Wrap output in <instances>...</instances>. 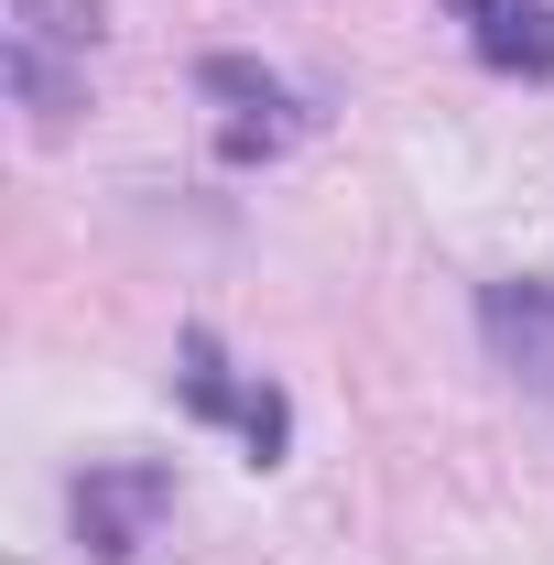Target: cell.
I'll return each instance as SVG.
<instances>
[{
    "label": "cell",
    "instance_id": "obj_1",
    "mask_svg": "<svg viewBox=\"0 0 554 565\" xmlns=\"http://www.w3.org/2000/svg\"><path fill=\"white\" fill-rule=\"evenodd\" d=\"M87 44H98V11L87 0H11V98L44 131L87 109Z\"/></svg>",
    "mask_w": 554,
    "mask_h": 565
},
{
    "label": "cell",
    "instance_id": "obj_2",
    "mask_svg": "<svg viewBox=\"0 0 554 565\" xmlns=\"http://www.w3.org/2000/svg\"><path fill=\"white\" fill-rule=\"evenodd\" d=\"M163 500H174V479L152 468V457H109V468H87L76 479V544L98 565H120L152 544V522H163Z\"/></svg>",
    "mask_w": 554,
    "mask_h": 565
},
{
    "label": "cell",
    "instance_id": "obj_3",
    "mask_svg": "<svg viewBox=\"0 0 554 565\" xmlns=\"http://www.w3.org/2000/svg\"><path fill=\"white\" fill-rule=\"evenodd\" d=\"M174 392L196 403V414H217V424H239V446L273 468L283 446H294V414H283V392L273 381H228V359H217V338L207 327H185V349H174Z\"/></svg>",
    "mask_w": 554,
    "mask_h": 565
},
{
    "label": "cell",
    "instance_id": "obj_4",
    "mask_svg": "<svg viewBox=\"0 0 554 565\" xmlns=\"http://www.w3.org/2000/svg\"><path fill=\"white\" fill-rule=\"evenodd\" d=\"M479 338L489 359L554 414V282L544 273H511V282H479Z\"/></svg>",
    "mask_w": 554,
    "mask_h": 565
},
{
    "label": "cell",
    "instance_id": "obj_5",
    "mask_svg": "<svg viewBox=\"0 0 554 565\" xmlns=\"http://www.w3.org/2000/svg\"><path fill=\"white\" fill-rule=\"evenodd\" d=\"M479 44V66L500 76H554V0H446Z\"/></svg>",
    "mask_w": 554,
    "mask_h": 565
},
{
    "label": "cell",
    "instance_id": "obj_6",
    "mask_svg": "<svg viewBox=\"0 0 554 565\" xmlns=\"http://www.w3.org/2000/svg\"><path fill=\"white\" fill-rule=\"evenodd\" d=\"M196 87H207V98H239V109H262V131L294 141V98H283L273 66H251V55H207V66H196Z\"/></svg>",
    "mask_w": 554,
    "mask_h": 565
}]
</instances>
